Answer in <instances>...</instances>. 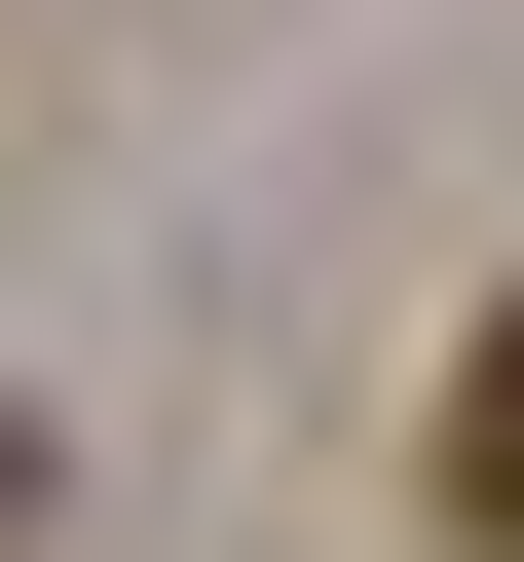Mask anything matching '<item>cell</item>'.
Instances as JSON below:
<instances>
[{"mask_svg":"<svg viewBox=\"0 0 524 562\" xmlns=\"http://www.w3.org/2000/svg\"><path fill=\"white\" fill-rule=\"evenodd\" d=\"M449 525H487V562H524V301H487V338H449Z\"/></svg>","mask_w":524,"mask_h":562,"instance_id":"6da1fadb","label":"cell"},{"mask_svg":"<svg viewBox=\"0 0 524 562\" xmlns=\"http://www.w3.org/2000/svg\"><path fill=\"white\" fill-rule=\"evenodd\" d=\"M0 562H38V450H0Z\"/></svg>","mask_w":524,"mask_h":562,"instance_id":"7a4b0ae2","label":"cell"}]
</instances>
